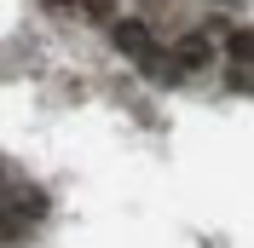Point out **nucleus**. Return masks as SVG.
Segmentation results:
<instances>
[{"label":"nucleus","instance_id":"1","mask_svg":"<svg viewBox=\"0 0 254 248\" xmlns=\"http://www.w3.org/2000/svg\"><path fill=\"white\" fill-rule=\"evenodd\" d=\"M110 41H116V52H127V58H156V47H150V29H144L139 17H116L110 23Z\"/></svg>","mask_w":254,"mask_h":248},{"label":"nucleus","instance_id":"2","mask_svg":"<svg viewBox=\"0 0 254 248\" xmlns=\"http://www.w3.org/2000/svg\"><path fill=\"white\" fill-rule=\"evenodd\" d=\"M208 58H214V47H208V35H185V41L174 47V63H179V69H202Z\"/></svg>","mask_w":254,"mask_h":248},{"label":"nucleus","instance_id":"3","mask_svg":"<svg viewBox=\"0 0 254 248\" xmlns=\"http://www.w3.org/2000/svg\"><path fill=\"white\" fill-rule=\"evenodd\" d=\"M225 52L237 63H254V29H237V35H225Z\"/></svg>","mask_w":254,"mask_h":248},{"label":"nucleus","instance_id":"4","mask_svg":"<svg viewBox=\"0 0 254 248\" xmlns=\"http://www.w3.org/2000/svg\"><path fill=\"white\" fill-rule=\"evenodd\" d=\"M81 6H87L93 17H110V0H81ZM110 23H116V17H110Z\"/></svg>","mask_w":254,"mask_h":248},{"label":"nucleus","instance_id":"5","mask_svg":"<svg viewBox=\"0 0 254 248\" xmlns=\"http://www.w3.org/2000/svg\"><path fill=\"white\" fill-rule=\"evenodd\" d=\"M52 6H69V0H52Z\"/></svg>","mask_w":254,"mask_h":248}]
</instances>
